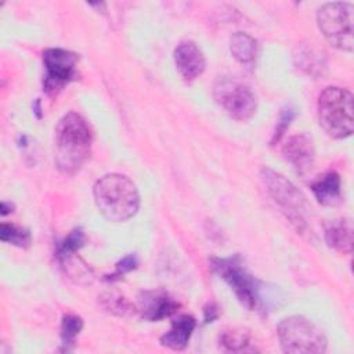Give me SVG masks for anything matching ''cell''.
<instances>
[{"label": "cell", "mask_w": 354, "mask_h": 354, "mask_svg": "<svg viewBox=\"0 0 354 354\" xmlns=\"http://www.w3.org/2000/svg\"><path fill=\"white\" fill-rule=\"evenodd\" d=\"M230 48L236 61L243 65H252L257 55V41L243 32H236L231 36Z\"/></svg>", "instance_id": "17"}, {"label": "cell", "mask_w": 354, "mask_h": 354, "mask_svg": "<svg viewBox=\"0 0 354 354\" xmlns=\"http://www.w3.org/2000/svg\"><path fill=\"white\" fill-rule=\"evenodd\" d=\"M83 328V319L75 314H66L61 322V340L62 344L68 348L75 343L76 336Z\"/></svg>", "instance_id": "19"}, {"label": "cell", "mask_w": 354, "mask_h": 354, "mask_svg": "<svg viewBox=\"0 0 354 354\" xmlns=\"http://www.w3.org/2000/svg\"><path fill=\"white\" fill-rule=\"evenodd\" d=\"M296 64L301 68L306 73L311 76H322L324 71L326 69V54L325 51L318 47L315 43H304L297 47V53L295 54Z\"/></svg>", "instance_id": "13"}, {"label": "cell", "mask_w": 354, "mask_h": 354, "mask_svg": "<svg viewBox=\"0 0 354 354\" xmlns=\"http://www.w3.org/2000/svg\"><path fill=\"white\" fill-rule=\"evenodd\" d=\"M321 127L333 138H346L354 130V97L347 88L326 87L318 98Z\"/></svg>", "instance_id": "3"}, {"label": "cell", "mask_w": 354, "mask_h": 354, "mask_svg": "<svg viewBox=\"0 0 354 354\" xmlns=\"http://www.w3.org/2000/svg\"><path fill=\"white\" fill-rule=\"evenodd\" d=\"M293 118H295L293 109L288 108V109H283V111H282L279 123H278V126H277V129H275V133H274V136H272V140H271L272 144H275L277 141H279V138L283 136L285 130L288 129V126H289V123H290V120H292Z\"/></svg>", "instance_id": "23"}, {"label": "cell", "mask_w": 354, "mask_h": 354, "mask_svg": "<svg viewBox=\"0 0 354 354\" xmlns=\"http://www.w3.org/2000/svg\"><path fill=\"white\" fill-rule=\"evenodd\" d=\"M84 242V234L80 228L73 230L58 246L57 254L59 259H66L68 256H71L72 253H75L79 248H82Z\"/></svg>", "instance_id": "21"}, {"label": "cell", "mask_w": 354, "mask_h": 354, "mask_svg": "<svg viewBox=\"0 0 354 354\" xmlns=\"http://www.w3.org/2000/svg\"><path fill=\"white\" fill-rule=\"evenodd\" d=\"M174 64L181 77L187 82L201 76L206 66V59L202 50L194 41H183L174 50Z\"/></svg>", "instance_id": "10"}, {"label": "cell", "mask_w": 354, "mask_h": 354, "mask_svg": "<svg viewBox=\"0 0 354 354\" xmlns=\"http://www.w3.org/2000/svg\"><path fill=\"white\" fill-rule=\"evenodd\" d=\"M77 55L64 48H47L43 53L46 69L43 86L48 94H55L76 77Z\"/></svg>", "instance_id": "9"}, {"label": "cell", "mask_w": 354, "mask_h": 354, "mask_svg": "<svg viewBox=\"0 0 354 354\" xmlns=\"http://www.w3.org/2000/svg\"><path fill=\"white\" fill-rule=\"evenodd\" d=\"M282 153L299 174H306L314 165V144L307 134H296L290 137L283 145Z\"/></svg>", "instance_id": "11"}, {"label": "cell", "mask_w": 354, "mask_h": 354, "mask_svg": "<svg viewBox=\"0 0 354 354\" xmlns=\"http://www.w3.org/2000/svg\"><path fill=\"white\" fill-rule=\"evenodd\" d=\"M281 348L285 353L322 354L326 351V337L310 319L301 315L283 318L277 329Z\"/></svg>", "instance_id": "6"}, {"label": "cell", "mask_w": 354, "mask_h": 354, "mask_svg": "<svg viewBox=\"0 0 354 354\" xmlns=\"http://www.w3.org/2000/svg\"><path fill=\"white\" fill-rule=\"evenodd\" d=\"M311 189L321 205L335 206L342 201L340 177L336 171H328L319 176L311 184Z\"/></svg>", "instance_id": "15"}, {"label": "cell", "mask_w": 354, "mask_h": 354, "mask_svg": "<svg viewBox=\"0 0 354 354\" xmlns=\"http://www.w3.org/2000/svg\"><path fill=\"white\" fill-rule=\"evenodd\" d=\"M325 241L329 248L350 253L353 248V225L347 218L332 221L325 230Z\"/></svg>", "instance_id": "16"}, {"label": "cell", "mask_w": 354, "mask_h": 354, "mask_svg": "<svg viewBox=\"0 0 354 354\" xmlns=\"http://www.w3.org/2000/svg\"><path fill=\"white\" fill-rule=\"evenodd\" d=\"M216 102L234 119L248 120L257 108L256 95L252 88L238 77L220 76L213 87Z\"/></svg>", "instance_id": "8"}, {"label": "cell", "mask_w": 354, "mask_h": 354, "mask_svg": "<svg viewBox=\"0 0 354 354\" xmlns=\"http://www.w3.org/2000/svg\"><path fill=\"white\" fill-rule=\"evenodd\" d=\"M93 130L76 112L64 115L55 129V163L65 174L76 173L90 158Z\"/></svg>", "instance_id": "1"}, {"label": "cell", "mask_w": 354, "mask_h": 354, "mask_svg": "<svg viewBox=\"0 0 354 354\" xmlns=\"http://www.w3.org/2000/svg\"><path fill=\"white\" fill-rule=\"evenodd\" d=\"M261 180L289 223L303 232L308 225V207L304 195L286 177L270 167L261 169Z\"/></svg>", "instance_id": "4"}, {"label": "cell", "mask_w": 354, "mask_h": 354, "mask_svg": "<svg viewBox=\"0 0 354 354\" xmlns=\"http://www.w3.org/2000/svg\"><path fill=\"white\" fill-rule=\"evenodd\" d=\"M218 317V311H217V307L214 304H209L206 308H205V321L206 322H212L213 319H216Z\"/></svg>", "instance_id": "25"}, {"label": "cell", "mask_w": 354, "mask_h": 354, "mask_svg": "<svg viewBox=\"0 0 354 354\" xmlns=\"http://www.w3.org/2000/svg\"><path fill=\"white\" fill-rule=\"evenodd\" d=\"M102 304L104 307L118 315H127L131 314L134 311V308L131 307V304L120 295H115V293H106L102 296Z\"/></svg>", "instance_id": "22"}, {"label": "cell", "mask_w": 354, "mask_h": 354, "mask_svg": "<svg viewBox=\"0 0 354 354\" xmlns=\"http://www.w3.org/2000/svg\"><path fill=\"white\" fill-rule=\"evenodd\" d=\"M210 264L212 270L234 290L242 306L254 310L264 304L263 285L248 271L238 254L227 259L213 257Z\"/></svg>", "instance_id": "5"}, {"label": "cell", "mask_w": 354, "mask_h": 354, "mask_svg": "<svg viewBox=\"0 0 354 354\" xmlns=\"http://www.w3.org/2000/svg\"><path fill=\"white\" fill-rule=\"evenodd\" d=\"M137 266V257L136 254H127L126 257H123L118 264H116V271L112 274L111 279H115V278H119L122 275H124L126 272L134 270Z\"/></svg>", "instance_id": "24"}, {"label": "cell", "mask_w": 354, "mask_h": 354, "mask_svg": "<svg viewBox=\"0 0 354 354\" xmlns=\"http://www.w3.org/2000/svg\"><path fill=\"white\" fill-rule=\"evenodd\" d=\"M196 321L191 315H180L171 322V328L160 337V343L173 350H183L188 344Z\"/></svg>", "instance_id": "14"}, {"label": "cell", "mask_w": 354, "mask_h": 354, "mask_svg": "<svg viewBox=\"0 0 354 354\" xmlns=\"http://www.w3.org/2000/svg\"><path fill=\"white\" fill-rule=\"evenodd\" d=\"M141 315L148 321H160L174 314L178 303L163 290H147L138 297Z\"/></svg>", "instance_id": "12"}, {"label": "cell", "mask_w": 354, "mask_h": 354, "mask_svg": "<svg viewBox=\"0 0 354 354\" xmlns=\"http://www.w3.org/2000/svg\"><path fill=\"white\" fill-rule=\"evenodd\" d=\"M0 238L3 242L12 243L15 246H28L30 243V234L28 230L14 225V224H1Z\"/></svg>", "instance_id": "20"}, {"label": "cell", "mask_w": 354, "mask_h": 354, "mask_svg": "<svg viewBox=\"0 0 354 354\" xmlns=\"http://www.w3.org/2000/svg\"><path fill=\"white\" fill-rule=\"evenodd\" d=\"M353 11L351 3H326L317 12L318 28L325 39L336 48L351 51L353 39Z\"/></svg>", "instance_id": "7"}, {"label": "cell", "mask_w": 354, "mask_h": 354, "mask_svg": "<svg viewBox=\"0 0 354 354\" xmlns=\"http://www.w3.org/2000/svg\"><path fill=\"white\" fill-rule=\"evenodd\" d=\"M249 333L243 329L224 330L220 335V343L230 351H245L249 346Z\"/></svg>", "instance_id": "18"}, {"label": "cell", "mask_w": 354, "mask_h": 354, "mask_svg": "<svg viewBox=\"0 0 354 354\" xmlns=\"http://www.w3.org/2000/svg\"><path fill=\"white\" fill-rule=\"evenodd\" d=\"M100 213L109 221L120 223L131 218L140 207L136 184L126 176L109 173L102 176L93 188Z\"/></svg>", "instance_id": "2"}]
</instances>
